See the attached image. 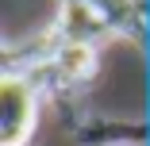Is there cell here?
<instances>
[{"label": "cell", "mask_w": 150, "mask_h": 146, "mask_svg": "<svg viewBox=\"0 0 150 146\" xmlns=\"http://www.w3.org/2000/svg\"><path fill=\"white\" fill-rule=\"evenodd\" d=\"M0 104H4V127L0 146H23L35 131V89L19 73H4L0 81Z\"/></svg>", "instance_id": "cell-1"}, {"label": "cell", "mask_w": 150, "mask_h": 146, "mask_svg": "<svg viewBox=\"0 0 150 146\" xmlns=\"http://www.w3.org/2000/svg\"><path fill=\"white\" fill-rule=\"evenodd\" d=\"M58 73H62V81H85V77H93L96 69V50L88 46V42H66L62 50H58Z\"/></svg>", "instance_id": "cell-2"}]
</instances>
